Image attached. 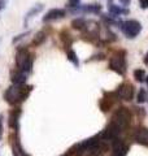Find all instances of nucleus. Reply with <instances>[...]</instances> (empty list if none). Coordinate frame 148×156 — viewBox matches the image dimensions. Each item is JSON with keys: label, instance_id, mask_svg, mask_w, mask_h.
I'll return each instance as SVG.
<instances>
[{"label": "nucleus", "instance_id": "1", "mask_svg": "<svg viewBox=\"0 0 148 156\" xmlns=\"http://www.w3.org/2000/svg\"><path fill=\"white\" fill-rule=\"evenodd\" d=\"M108 148V142L100 138V135L91 136L88 139L77 143L72 151L77 156H101Z\"/></svg>", "mask_w": 148, "mask_h": 156}, {"label": "nucleus", "instance_id": "2", "mask_svg": "<svg viewBox=\"0 0 148 156\" xmlns=\"http://www.w3.org/2000/svg\"><path fill=\"white\" fill-rule=\"evenodd\" d=\"M33 91L31 85H11L8 89L4 91V100L7 101L9 105L16 107L23 103L25 100L29 98L30 92Z\"/></svg>", "mask_w": 148, "mask_h": 156}, {"label": "nucleus", "instance_id": "3", "mask_svg": "<svg viewBox=\"0 0 148 156\" xmlns=\"http://www.w3.org/2000/svg\"><path fill=\"white\" fill-rule=\"evenodd\" d=\"M34 60H35V56L29 51V48L18 47L16 52V70L22 72L29 76L33 72Z\"/></svg>", "mask_w": 148, "mask_h": 156}, {"label": "nucleus", "instance_id": "4", "mask_svg": "<svg viewBox=\"0 0 148 156\" xmlns=\"http://www.w3.org/2000/svg\"><path fill=\"white\" fill-rule=\"evenodd\" d=\"M130 122H131V111L126 108V107H120L116 112H113L112 119L109 121V124L115 126L120 133H123L129 128Z\"/></svg>", "mask_w": 148, "mask_h": 156}, {"label": "nucleus", "instance_id": "5", "mask_svg": "<svg viewBox=\"0 0 148 156\" xmlns=\"http://www.w3.org/2000/svg\"><path fill=\"white\" fill-rule=\"evenodd\" d=\"M109 69L116 72L120 76H125L127 72V61H126V52L117 51L113 53L109 58Z\"/></svg>", "mask_w": 148, "mask_h": 156}, {"label": "nucleus", "instance_id": "6", "mask_svg": "<svg viewBox=\"0 0 148 156\" xmlns=\"http://www.w3.org/2000/svg\"><path fill=\"white\" fill-rule=\"evenodd\" d=\"M120 29L122 34L129 39H134L140 34L142 31V23L138 20H125L121 22Z\"/></svg>", "mask_w": 148, "mask_h": 156}, {"label": "nucleus", "instance_id": "7", "mask_svg": "<svg viewBox=\"0 0 148 156\" xmlns=\"http://www.w3.org/2000/svg\"><path fill=\"white\" fill-rule=\"evenodd\" d=\"M115 94L118 100H125V101H131L134 99L135 95V87L134 85L129 83V82H123L116 89Z\"/></svg>", "mask_w": 148, "mask_h": 156}, {"label": "nucleus", "instance_id": "8", "mask_svg": "<svg viewBox=\"0 0 148 156\" xmlns=\"http://www.w3.org/2000/svg\"><path fill=\"white\" fill-rule=\"evenodd\" d=\"M101 4L99 3H91V4H79L76 9L69 11L72 14H85V13H91V14H100L101 13Z\"/></svg>", "mask_w": 148, "mask_h": 156}, {"label": "nucleus", "instance_id": "9", "mask_svg": "<svg viewBox=\"0 0 148 156\" xmlns=\"http://www.w3.org/2000/svg\"><path fill=\"white\" fill-rule=\"evenodd\" d=\"M66 16V9H62V8H52L44 14L42 21L44 23L47 22H52V21H56V20H60V18H64Z\"/></svg>", "mask_w": 148, "mask_h": 156}, {"label": "nucleus", "instance_id": "10", "mask_svg": "<svg viewBox=\"0 0 148 156\" xmlns=\"http://www.w3.org/2000/svg\"><path fill=\"white\" fill-rule=\"evenodd\" d=\"M21 115H22V111L19 107H17V108H14L9 112L8 126L14 131H18V129H19V119H21Z\"/></svg>", "mask_w": 148, "mask_h": 156}, {"label": "nucleus", "instance_id": "11", "mask_svg": "<svg viewBox=\"0 0 148 156\" xmlns=\"http://www.w3.org/2000/svg\"><path fill=\"white\" fill-rule=\"evenodd\" d=\"M117 99V96L115 94V91L113 92H104V96L100 99V101H99V105H100V109L103 112H108L111 108H112V105L113 103H115Z\"/></svg>", "mask_w": 148, "mask_h": 156}, {"label": "nucleus", "instance_id": "12", "mask_svg": "<svg viewBox=\"0 0 148 156\" xmlns=\"http://www.w3.org/2000/svg\"><path fill=\"white\" fill-rule=\"evenodd\" d=\"M127 151H129V146L121 138L112 142V156H126Z\"/></svg>", "mask_w": 148, "mask_h": 156}, {"label": "nucleus", "instance_id": "13", "mask_svg": "<svg viewBox=\"0 0 148 156\" xmlns=\"http://www.w3.org/2000/svg\"><path fill=\"white\" fill-rule=\"evenodd\" d=\"M132 138H134L136 143L148 147V128H144V126L138 128L134 131V134H132Z\"/></svg>", "mask_w": 148, "mask_h": 156}, {"label": "nucleus", "instance_id": "14", "mask_svg": "<svg viewBox=\"0 0 148 156\" xmlns=\"http://www.w3.org/2000/svg\"><path fill=\"white\" fill-rule=\"evenodd\" d=\"M43 9H44V5H43V4H41V3L35 4L34 7H31V8L26 12V14H25V17H23V26L27 27L29 22H30V20L34 18L35 16H38V13H41Z\"/></svg>", "mask_w": 148, "mask_h": 156}, {"label": "nucleus", "instance_id": "15", "mask_svg": "<svg viewBox=\"0 0 148 156\" xmlns=\"http://www.w3.org/2000/svg\"><path fill=\"white\" fill-rule=\"evenodd\" d=\"M108 12H109L111 14H113V16H117V17L118 16H127V14L130 13L127 7L117 5V4H115V3L108 4Z\"/></svg>", "mask_w": 148, "mask_h": 156}, {"label": "nucleus", "instance_id": "16", "mask_svg": "<svg viewBox=\"0 0 148 156\" xmlns=\"http://www.w3.org/2000/svg\"><path fill=\"white\" fill-rule=\"evenodd\" d=\"M27 77H29L27 74H25L22 72H18L16 69L11 73V81L13 85H26Z\"/></svg>", "mask_w": 148, "mask_h": 156}, {"label": "nucleus", "instance_id": "17", "mask_svg": "<svg viewBox=\"0 0 148 156\" xmlns=\"http://www.w3.org/2000/svg\"><path fill=\"white\" fill-rule=\"evenodd\" d=\"M58 37H60V41H61V43H62V46L66 48V51L70 50V47L73 46L74 39H73V37H72V34L69 33V30H62L60 34H58Z\"/></svg>", "mask_w": 148, "mask_h": 156}, {"label": "nucleus", "instance_id": "18", "mask_svg": "<svg viewBox=\"0 0 148 156\" xmlns=\"http://www.w3.org/2000/svg\"><path fill=\"white\" fill-rule=\"evenodd\" d=\"M100 16H101V20L107 23L108 26H118V27H120L121 22H122V20H120L117 16H113V14H111V16H109V14H104V13H103V14H100Z\"/></svg>", "mask_w": 148, "mask_h": 156}, {"label": "nucleus", "instance_id": "19", "mask_svg": "<svg viewBox=\"0 0 148 156\" xmlns=\"http://www.w3.org/2000/svg\"><path fill=\"white\" fill-rule=\"evenodd\" d=\"M87 22H88V20H86L85 17H77V18H74L72 21V27L83 33L85 31V29H86V26H87Z\"/></svg>", "mask_w": 148, "mask_h": 156}, {"label": "nucleus", "instance_id": "20", "mask_svg": "<svg viewBox=\"0 0 148 156\" xmlns=\"http://www.w3.org/2000/svg\"><path fill=\"white\" fill-rule=\"evenodd\" d=\"M46 41H47V34L41 30V31H38V33L35 34V37H34L31 44H33L34 47H39V46H42Z\"/></svg>", "mask_w": 148, "mask_h": 156}, {"label": "nucleus", "instance_id": "21", "mask_svg": "<svg viewBox=\"0 0 148 156\" xmlns=\"http://www.w3.org/2000/svg\"><path fill=\"white\" fill-rule=\"evenodd\" d=\"M66 57H68V61H70L74 66H77V68L79 66V57H78L77 52L74 51L73 48H70V50L66 51Z\"/></svg>", "mask_w": 148, "mask_h": 156}, {"label": "nucleus", "instance_id": "22", "mask_svg": "<svg viewBox=\"0 0 148 156\" xmlns=\"http://www.w3.org/2000/svg\"><path fill=\"white\" fill-rule=\"evenodd\" d=\"M132 74H134L135 81H138V82H146L147 74H146V70L144 69H142V68H139V69H135Z\"/></svg>", "mask_w": 148, "mask_h": 156}, {"label": "nucleus", "instance_id": "23", "mask_svg": "<svg viewBox=\"0 0 148 156\" xmlns=\"http://www.w3.org/2000/svg\"><path fill=\"white\" fill-rule=\"evenodd\" d=\"M147 100H148L147 90H146V89H140L139 92H138V95H136V101H138L139 104H142V103H146Z\"/></svg>", "mask_w": 148, "mask_h": 156}, {"label": "nucleus", "instance_id": "24", "mask_svg": "<svg viewBox=\"0 0 148 156\" xmlns=\"http://www.w3.org/2000/svg\"><path fill=\"white\" fill-rule=\"evenodd\" d=\"M79 4H81V0H68L66 7L69 8V11H72V9H76Z\"/></svg>", "mask_w": 148, "mask_h": 156}, {"label": "nucleus", "instance_id": "25", "mask_svg": "<svg viewBox=\"0 0 148 156\" xmlns=\"http://www.w3.org/2000/svg\"><path fill=\"white\" fill-rule=\"evenodd\" d=\"M29 34H30V31H25V33H22V34H18V35H16V37H14L13 38V43H17V42H19V41H21V39H23L25 37H26V35H29Z\"/></svg>", "mask_w": 148, "mask_h": 156}, {"label": "nucleus", "instance_id": "26", "mask_svg": "<svg viewBox=\"0 0 148 156\" xmlns=\"http://www.w3.org/2000/svg\"><path fill=\"white\" fill-rule=\"evenodd\" d=\"M104 58H105L104 53H99V55H95V56L90 57V58L87 60V62H88V61H92V60H104Z\"/></svg>", "mask_w": 148, "mask_h": 156}, {"label": "nucleus", "instance_id": "27", "mask_svg": "<svg viewBox=\"0 0 148 156\" xmlns=\"http://www.w3.org/2000/svg\"><path fill=\"white\" fill-rule=\"evenodd\" d=\"M139 5L142 9H147L148 8V0H139Z\"/></svg>", "mask_w": 148, "mask_h": 156}, {"label": "nucleus", "instance_id": "28", "mask_svg": "<svg viewBox=\"0 0 148 156\" xmlns=\"http://www.w3.org/2000/svg\"><path fill=\"white\" fill-rule=\"evenodd\" d=\"M3 131H4V126H3V117L0 115V139L3 138Z\"/></svg>", "mask_w": 148, "mask_h": 156}, {"label": "nucleus", "instance_id": "29", "mask_svg": "<svg viewBox=\"0 0 148 156\" xmlns=\"http://www.w3.org/2000/svg\"><path fill=\"white\" fill-rule=\"evenodd\" d=\"M7 3H8V0H0V12L7 7Z\"/></svg>", "mask_w": 148, "mask_h": 156}, {"label": "nucleus", "instance_id": "30", "mask_svg": "<svg viewBox=\"0 0 148 156\" xmlns=\"http://www.w3.org/2000/svg\"><path fill=\"white\" fill-rule=\"evenodd\" d=\"M120 3H121V5L123 7H127L130 4V0H120Z\"/></svg>", "mask_w": 148, "mask_h": 156}, {"label": "nucleus", "instance_id": "31", "mask_svg": "<svg viewBox=\"0 0 148 156\" xmlns=\"http://www.w3.org/2000/svg\"><path fill=\"white\" fill-rule=\"evenodd\" d=\"M143 62H144L146 65H148V52L144 55V58H143Z\"/></svg>", "mask_w": 148, "mask_h": 156}, {"label": "nucleus", "instance_id": "32", "mask_svg": "<svg viewBox=\"0 0 148 156\" xmlns=\"http://www.w3.org/2000/svg\"><path fill=\"white\" fill-rule=\"evenodd\" d=\"M146 83H147V86H148V76H147V78H146Z\"/></svg>", "mask_w": 148, "mask_h": 156}, {"label": "nucleus", "instance_id": "33", "mask_svg": "<svg viewBox=\"0 0 148 156\" xmlns=\"http://www.w3.org/2000/svg\"><path fill=\"white\" fill-rule=\"evenodd\" d=\"M111 3H113V0H108V4H111Z\"/></svg>", "mask_w": 148, "mask_h": 156}, {"label": "nucleus", "instance_id": "34", "mask_svg": "<svg viewBox=\"0 0 148 156\" xmlns=\"http://www.w3.org/2000/svg\"><path fill=\"white\" fill-rule=\"evenodd\" d=\"M62 156H68V155H62Z\"/></svg>", "mask_w": 148, "mask_h": 156}]
</instances>
